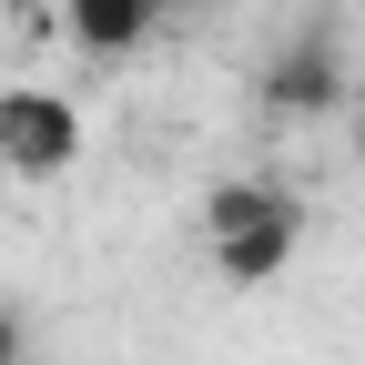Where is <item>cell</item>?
<instances>
[{"mask_svg":"<svg viewBox=\"0 0 365 365\" xmlns=\"http://www.w3.org/2000/svg\"><path fill=\"white\" fill-rule=\"evenodd\" d=\"M254 91H264L274 122H325V112H345V61H335L325 31H304V41H284V51L264 61Z\"/></svg>","mask_w":365,"mask_h":365,"instance_id":"obj_3","label":"cell"},{"mask_svg":"<svg viewBox=\"0 0 365 365\" xmlns=\"http://www.w3.org/2000/svg\"><path fill=\"white\" fill-rule=\"evenodd\" d=\"M71 163H81V112H71V91L0 81V173H21V182H61Z\"/></svg>","mask_w":365,"mask_h":365,"instance_id":"obj_2","label":"cell"},{"mask_svg":"<svg viewBox=\"0 0 365 365\" xmlns=\"http://www.w3.org/2000/svg\"><path fill=\"white\" fill-rule=\"evenodd\" d=\"M173 11H182V0H61V31L81 41L91 61H122V51H143Z\"/></svg>","mask_w":365,"mask_h":365,"instance_id":"obj_4","label":"cell"},{"mask_svg":"<svg viewBox=\"0 0 365 365\" xmlns=\"http://www.w3.org/2000/svg\"><path fill=\"white\" fill-rule=\"evenodd\" d=\"M0 365H31V325H21V304H0Z\"/></svg>","mask_w":365,"mask_h":365,"instance_id":"obj_5","label":"cell"},{"mask_svg":"<svg viewBox=\"0 0 365 365\" xmlns=\"http://www.w3.org/2000/svg\"><path fill=\"white\" fill-rule=\"evenodd\" d=\"M294 244H304V203L284 193V182L234 173V182L203 193V254H213L223 284H274V274L294 264Z\"/></svg>","mask_w":365,"mask_h":365,"instance_id":"obj_1","label":"cell"}]
</instances>
